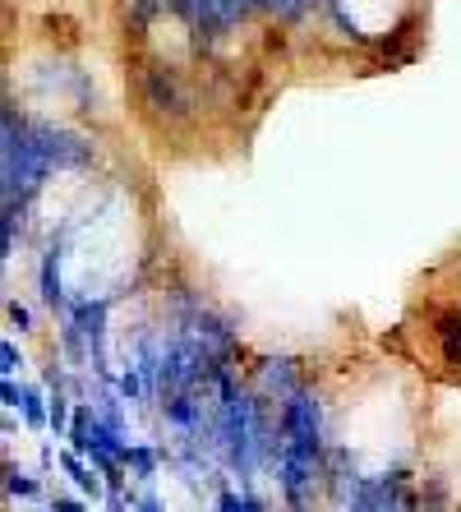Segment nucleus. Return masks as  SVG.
Listing matches in <instances>:
<instances>
[{
    "label": "nucleus",
    "mask_w": 461,
    "mask_h": 512,
    "mask_svg": "<svg viewBox=\"0 0 461 512\" xmlns=\"http://www.w3.org/2000/svg\"><path fill=\"white\" fill-rule=\"evenodd\" d=\"M116 79L148 162L240 157L277 97L374 79L429 42L434 0H37Z\"/></svg>",
    "instance_id": "f257e3e1"
},
{
    "label": "nucleus",
    "mask_w": 461,
    "mask_h": 512,
    "mask_svg": "<svg viewBox=\"0 0 461 512\" xmlns=\"http://www.w3.org/2000/svg\"><path fill=\"white\" fill-rule=\"evenodd\" d=\"M379 351L461 388V250L429 268L402 323L379 337Z\"/></svg>",
    "instance_id": "f03ea898"
}]
</instances>
